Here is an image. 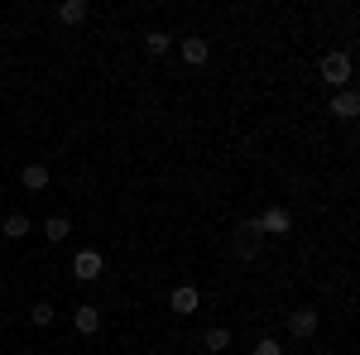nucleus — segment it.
I'll use <instances>...</instances> for the list:
<instances>
[{
    "mask_svg": "<svg viewBox=\"0 0 360 355\" xmlns=\"http://www.w3.org/2000/svg\"><path fill=\"white\" fill-rule=\"evenodd\" d=\"M255 231H259V235H288V231H293V212H288V207H264V212L255 217Z\"/></svg>",
    "mask_w": 360,
    "mask_h": 355,
    "instance_id": "f257e3e1",
    "label": "nucleus"
},
{
    "mask_svg": "<svg viewBox=\"0 0 360 355\" xmlns=\"http://www.w3.org/2000/svg\"><path fill=\"white\" fill-rule=\"evenodd\" d=\"M322 82H327V86H336V91H341V86L351 82V53H346V49H336V53H327V58H322Z\"/></svg>",
    "mask_w": 360,
    "mask_h": 355,
    "instance_id": "f03ea898",
    "label": "nucleus"
},
{
    "mask_svg": "<svg viewBox=\"0 0 360 355\" xmlns=\"http://www.w3.org/2000/svg\"><path fill=\"white\" fill-rule=\"evenodd\" d=\"M106 269V259H101V250H77V259H72V273L82 278V283H96Z\"/></svg>",
    "mask_w": 360,
    "mask_h": 355,
    "instance_id": "7ed1b4c3",
    "label": "nucleus"
},
{
    "mask_svg": "<svg viewBox=\"0 0 360 355\" xmlns=\"http://www.w3.org/2000/svg\"><path fill=\"white\" fill-rule=\"evenodd\" d=\"M168 302H173V312H178V317H193L197 307H202V293H197L193 283H178V288H173V298H168Z\"/></svg>",
    "mask_w": 360,
    "mask_h": 355,
    "instance_id": "20e7f679",
    "label": "nucleus"
},
{
    "mask_svg": "<svg viewBox=\"0 0 360 355\" xmlns=\"http://www.w3.org/2000/svg\"><path fill=\"white\" fill-rule=\"evenodd\" d=\"M259 240H264V235L255 231V221H245V226L236 231V259H255V254H259Z\"/></svg>",
    "mask_w": 360,
    "mask_h": 355,
    "instance_id": "39448f33",
    "label": "nucleus"
},
{
    "mask_svg": "<svg viewBox=\"0 0 360 355\" xmlns=\"http://www.w3.org/2000/svg\"><path fill=\"white\" fill-rule=\"evenodd\" d=\"M288 331H293V341H307V336L317 331V312H312V307H293V312H288Z\"/></svg>",
    "mask_w": 360,
    "mask_h": 355,
    "instance_id": "423d86ee",
    "label": "nucleus"
},
{
    "mask_svg": "<svg viewBox=\"0 0 360 355\" xmlns=\"http://www.w3.org/2000/svg\"><path fill=\"white\" fill-rule=\"evenodd\" d=\"M332 115H336V120H356V115H360V96L351 91V86H341V91L332 96Z\"/></svg>",
    "mask_w": 360,
    "mask_h": 355,
    "instance_id": "0eeeda50",
    "label": "nucleus"
},
{
    "mask_svg": "<svg viewBox=\"0 0 360 355\" xmlns=\"http://www.w3.org/2000/svg\"><path fill=\"white\" fill-rule=\"evenodd\" d=\"M72 327L82 331V336H96V331H101V307H91V302L77 307V312H72Z\"/></svg>",
    "mask_w": 360,
    "mask_h": 355,
    "instance_id": "6e6552de",
    "label": "nucleus"
},
{
    "mask_svg": "<svg viewBox=\"0 0 360 355\" xmlns=\"http://www.w3.org/2000/svg\"><path fill=\"white\" fill-rule=\"evenodd\" d=\"M207 58H212V44H207V39H183V63H188V67H202V63H207Z\"/></svg>",
    "mask_w": 360,
    "mask_h": 355,
    "instance_id": "1a4fd4ad",
    "label": "nucleus"
},
{
    "mask_svg": "<svg viewBox=\"0 0 360 355\" xmlns=\"http://www.w3.org/2000/svg\"><path fill=\"white\" fill-rule=\"evenodd\" d=\"M144 49H149V58H164L168 49H173V34H168V29H149V34H144Z\"/></svg>",
    "mask_w": 360,
    "mask_h": 355,
    "instance_id": "9d476101",
    "label": "nucleus"
},
{
    "mask_svg": "<svg viewBox=\"0 0 360 355\" xmlns=\"http://www.w3.org/2000/svg\"><path fill=\"white\" fill-rule=\"evenodd\" d=\"M86 15H91L86 0H63V5H58V20H63V25H82Z\"/></svg>",
    "mask_w": 360,
    "mask_h": 355,
    "instance_id": "9b49d317",
    "label": "nucleus"
},
{
    "mask_svg": "<svg viewBox=\"0 0 360 355\" xmlns=\"http://www.w3.org/2000/svg\"><path fill=\"white\" fill-rule=\"evenodd\" d=\"M44 235H49L53 245H63V240L72 235V221H68V217H49V221H44Z\"/></svg>",
    "mask_w": 360,
    "mask_h": 355,
    "instance_id": "f8f14e48",
    "label": "nucleus"
},
{
    "mask_svg": "<svg viewBox=\"0 0 360 355\" xmlns=\"http://www.w3.org/2000/svg\"><path fill=\"white\" fill-rule=\"evenodd\" d=\"M20 178H25L29 192H44V188H49V168H44V164H25V173H20Z\"/></svg>",
    "mask_w": 360,
    "mask_h": 355,
    "instance_id": "ddd939ff",
    "label": "nucleus"
},
{
    "mask_svg": "<svg viewBox=\"0 0 360 355\" xmlns=\"http://www.w3.org/2000/svg\"><path fill=\"white\" fill-rule=\"evenodd\" d=\"M0 231H5L10 240H25L34 226H29V217H0Z\"/></svg>",
    "mask_w": 360,
    "mask_h": 355,
    "instance_id": "4468645a",
    "label": "nucleus"
},
{
    "mask_svg": "<svg viewBox=\"0 0 360 355\" xmlns=\"http://www.w3.org/2000/svg\"><path fill=\"white\" fill-rule=\"evenodd\" d=\"M202 346H207L212 355H221L226 346H231V327H212L207 336H202Z\"/></svg>",
    "mask_w": 360,
    "mask_h": 355,
    "instance_id": "2eb2a0df",
    "label": "nucleus"
},
{
    "mask_svg": "<svg viewBox=\"0 0 360 355\" xmlns=\"http://www.w3.org/2000/svg\"><path fill=\"white\" fill-rule=\"evenodd\" d=\"M29 317H34V327H49V322H53V302H34Z\"/></svg>",
    "mask_w": 360,
    "mask_h": 355,
    "instance_id": "dca6fc26",
    "label": "nucleus"
},
{
    "mask_svg": "<svg viewBox=\"0 0 360 355\" xmlns=\"http://www.w3.org/2000/svg\"><path fill=\"white\" fill-rule=\"evenodd\" d=\"M255 355H283V346H278L274 336H264V341H255Z\"/></svg>",
    "mask_w": 360,
    "mask_h": 355,
    "instance_id": "f3484780",
    "label": "nucleus"
}]
</instances>
